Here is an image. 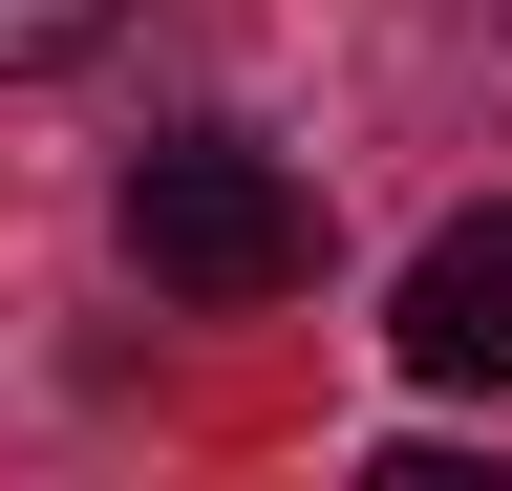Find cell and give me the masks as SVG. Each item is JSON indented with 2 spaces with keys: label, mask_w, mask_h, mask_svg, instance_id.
I'll list each match as a JSON object with an SVG mask.
<instances>
[{
  "label": "cell",
  "mask_w": 512,
  "mask_h": 491,
  "mask_svg": "<svg viewBox=\"0 0 512 491\" xmlns=\"http://www.w3.org/2000/svg\"><path fill=\"white\" fill-rule=\"evenodd\" d=\"M128 257H150V299L256 321V299L320 278V193H299L256 129H171V150H128Z\"/></svg>",
  "instance_id": "1"
},
{
  "label": "cell",
  "mask_w": 512,
  "mask_h": 491,
  "mask_svg": "<svg viewBox=\"0 0 512 491\" xmlns=\"http://www.w3.org/2000/svg\"><path fill=\"white\" fill-rule=\"evenodd\" d=\"M384 342H406V385H512V193H491V214H448L427 257H406Z\"/></svg>",
  "instance_id": "2"
},
{
  "label": "cell",
  "mask_w": 512,
  "mask_h": 491,
  "mask_svg": "<svg viewBox=\"0 0 512 491\" xmlns=\"http://www.w3.org/2000/svg\"><path fill=\"white\" fill-rule=\"evenodd\" d=\"M107 22H128V0H0V86H64Z\"/></svg>",
  "instance_id": "3"
}]
</instances>
